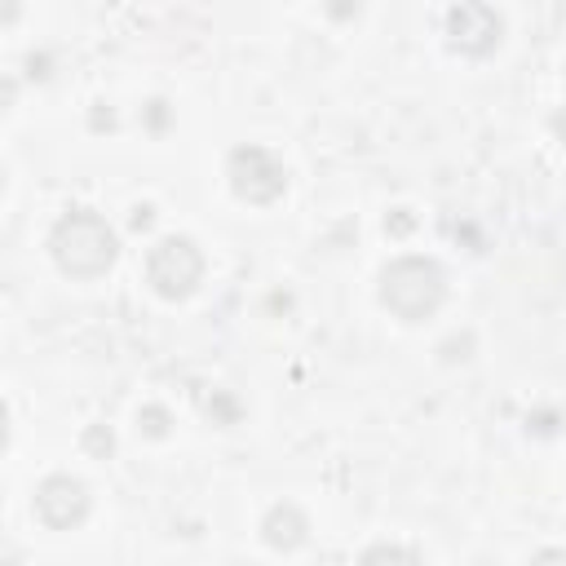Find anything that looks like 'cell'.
I'll use <instances>...</instances> for the list:
<instances>
[{
	"mask_svg": "<svg viewBox=\"0 0 566 566\" xmlns=\"http://www.w3.org/2000/svg\"><path fill=\"white\" fill-rule=\"evenodd\" d=\"M115 230L97 217V212H66L53 234H49V252L57 261V270H66L71 279H97L111 270L115 261Z\"/></svg>",
	"mask_w": 566,
	"mask_h": 566,
	"instance_id": "cell-1",
	"label": "cell"
},
{
	"mask_svg": "<svg viewBox=\"0 0 566 566\" xmlns=\"http://www.w3.org/2000/svg\"><path fill=\"white\" fill-rule=\"evenodd\" d=\"M442 296H447V274L429 256H398L380 270V301L407 323L429 318L442 305Z\"/></svg>",
	"mask_w": 566,
	"mask_h": 566,
	"instance_id": "cell-2",
	"label": "cell"
},
{
	"mask_svg": "<svg viewBox=\"0 0 566 566\" xmlns=\"http://www.w3.org/2000/svg\"><path fill=\"white\" fill-rule=\"evenodd\" d=\"M146 279L164 301H181L195 292V283L203 279V256L186 234H168L150 248L146 256Z\"/></svg>",
	"mask_w": 566,
	"mask_h": 566,
	"instance_id": "cell-3",
	"label": "cell"
},
{
	"mask_svg": "<svg viewBox=\"0 0 566 566\" xmlns=\"http://www.w3.org/2000/svg\"><path fill=\"white\" fill-rule=\"evenodd\" d=\"M226 172H230L234 195L248 199V203H274L283 195V186H287L283 164L265 146H234Z\"/></svg>",
	"mask_w": 566,
	"mask_h": 566,
	"instance_id": "cell-4",
	"label": "cell"
},
{
	"mask_svg": "<svg viewBox=\"0 0 566 566\" xmlns=\"http://www.w3.org/2000/svg\"><path fill=\"white\" fill-rule=\"evenodd\" d=\"M35 513H40L44 526L71 531V526H80L84 513H88V486H84L80 478H71V473H53V478H44L40 491H35Z\"/></svg>",
	"mask_w": 566,
	"mask_h": 566,
	"instance_id": "cell-5",
	"label": "cell"
},
{
	"mask_svg": "<svg viewBox=\"0 0 566 566\" xmlns=\"http://www.w3.org/2000/svg\"><path fill=\"white\" fill-rule=\"evenodd\" d=\"M447 35H451V49H460V53H491L504 35V18L491 4L469 0L447 13Z\"/></svg>",
	"mask_w": 566,
	"mask_h": 566,
	"instance_id": "cell-6",
	"label": "cell"
},
{
	"mask_svg": "<svg viewBox=\"0 0 566 566\" xmlns=\"http://www.w3.org/2000/svg\"><path fill=\"white\" fill-rule=\"evenodd\" d=\"M305 513L296 509V504H274L270 513H265V522H261V535H265V544L270 548H296L301 539H305Z\"/></svg>",
	"mask_w": 566,
	"mask_h": 566,
	"instance_id": "cell-7",
	"label": "cell"
},
{
	"mask_svg": "<svg viewBox=\"0 0 566 566\" xmlns=\"http://www.w3.org/2000/svg\"><path fill=\"white\" fill-rule=\"evenodd\" d=\"M358 566H416V557L407 548H398V544H376V548H367L358 557Z\"/></svg>",
	"mask_w": 566,
	"mask_h": 566,
	"instance_id": "cell-8",
	"label": "cell"
},
{
	"mask_svg": "<svg viewBox=\"0 0 566 566\" xmlns=\"http://www.w3.org/2000/svg\"><path fill=\"white\" fill-rule=\"evenodd\" d=\"M137 429H142L146 438H164V433H168V411H164V407H142V411H137Z\"/></svg>",
	"mask_w": 566,
	"mask_h": 566,
	"instance_id": "cell-9",
	"label": "cell"
},
{
	"mask_svg": "<svg viewBox=\"0 0 566 566\" xmlns=\"http://www.w3.org/2000/svg\"><path fill=\"white\" fill-rule=\"evenodd\" d=\"M84 447H88L93 455H106V451L115 447V438H111V429H106V424H93V429L84 433Z\"/></svg>",
	"mask_w": 566,
	"mask_h": 566,
	"instance_id": "cell-10",
	"label": "cell"
},
{
	"mask_svg": "<svg viewBox=\"0 0 566 566\" xmlns=\"http://www.w3.org/2000/svg\"><path fill=\"white\" fill-rule=\"evenodd\" d=\"M531 566H566V553H562V548H539V553L531 557Z\"/></svg>",
	"mask_w": 566,
	"mask_h": 566,
	"instance_id": "cell-11",
	"label": "cell"
},
{
	"mask_svg": "<svg viewBox=\"0 0 566 566\" xmlns=\"http://www.w3.org/2000/svg\"><path fill=\"white\" fill-rule=\"evenodd\" d=\"M150 221H155V212H150V208H146V203H142V208H137V212H133V226H137V230H146V226H150Z\"/></svg>",
	"mask_w": 566,
	"mask_h": 566,
	"instance_id": "cell-12",
	"label": "cell"
},
{
	"mask_svg": "<svg viewBox=\"0 0 566 566\" xmlns=\"http://www.w3.org/2000/svg\"><path fill=\"white\" fill-rule=\"evenodd\" d=\"M553 128H557V137L566 142V111H557V115H553Z\"/></svg>",
	"mask_w": 566,
	"mask_h": 566,
	"instance_id": "cell-13",
	"label": "cell"
}]
</instances>
